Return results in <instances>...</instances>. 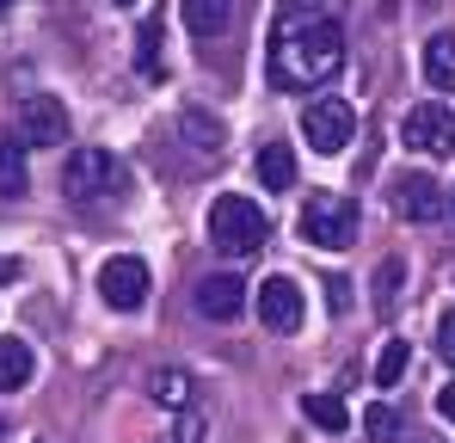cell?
I'll return each mask as SVG.
<instances>
[{"label":"cell","instance_id":"1","mask_svg":"<svg viewBox=\"0 0 455 443\" xmlns=\"http://www.w3.org/2000/svg\"><path fill=\"white\" fill-rule=\"evenodd\" d=\"M339 68H345V25L339 19L277 12V25H271V80L277 86L307 93V86H326Z\"/></svg>","mask_w":455,"mask_h":443},{"label":"cell","instance_id":"2","mask_svg":"<svg viewBox=\"0 0 455 443\" xmlns=\"http://www.w3.org/2000/svg\"><path fill=\"white\" fill-rule=\"evenodd\" d=\"M265 240H271V216L252 197L228 191L210 204V246H222L228 259H252V253H265Z\"/></svg>","mask_w":455,"mask_h":443},{"label":"cell","instance_id":"3","mask_svg":"<svg viewBox=\"0 0 455 443\" xmlns=\"http://www.w3.org/2000/svg\"><path fill=\"white\" fill-rule=\"evenodd\" d=\"M62 185L75 204H111L117 191H130V166L111 148H75L62 166Z\"/></svg>","mask_w":455,"mask_h":443},{"label":"cell","instance_id":"4","mask_svg":"<svg viewBox=\"0 0 455 443\" xmlns=\"http://www.w3.org/2000/svg\"><path fill=\"white\" fill-rule=\"evenodd\" d=\"M68 105L56 99V93H25L19 105H12V142L19 148H62L68 142Z\"/></svg>","mask_w":455,"mask_h":443},{"label":"cell","instance_id":"5","mask_svg":"<svg viewBox=\"0 0 455 443\" xmlns=\"http://www.w3.org/2000/svg\"><path fill=\"white\" fill-rule=\"evenodd\" d=\"M351 136H357V111L345 105V99H307L302 105V142L314 148V154H345L351 148Z\"/></svg>","mask_w":455,"mask_h":443},{"label":"cell","instance_id":"6","mask_svg":"<svg viewBox=\"0 0 455 443\" xmlns=\"http://www.w3.org/2000/svg\"><path fill=\"white\" fill-rule=\"evenodd\" d=\"M302 240L320 246V253L357 246V204H351V197H314L302 210Z\"/></svg>","mask_w":455,"mask_h":443},{"label":"cell","instance_id":"7","mask_svg":"<svg viewBox=\"0 0 455 443\" xmlns=\"http://www.w3.org/2000/svg\"><path fill=\"white\" fill-rule=\"evenodd\" d=\"M400 142L412 148V154L450 160V154H455V117H450V105H437V99L412 105V111H406V124H400Z\"/></svg>","mask_w":455,"mask_h":443},{"label":"cell","instance_id":"8","mask_svg":"<svg viewBox=\"0 0 455 443\" xmlns=\"http://www.w3.org/2000/svg\"><path fill=\"white\" fill-rule=\"evenodd\" d=\"M99 295H105V308L136 314V308L148 302V265H142V259H130V253L105 259V265H99Z\"/></svg>","mask_w":455,"mask_h":443},{"label":"cell","instance_id":"9","mask_svg":"<svg viewBox=\"0 0 455 443\" xmlns=\"http://www.w3.org/2000/svg\"><path fill=\"white\" fill-rule=\"evenodd\" d=\"M387 204H394L400 222H437L443 216V185H437L431 173H394Z\"/></svg>","mask_w":455,"mask_h":443},{"label":"cell","instance_id":"10","mask_svg":"<svg viewBox=\"0 0 455 443\" xmlns=\"http://www.w3.org/2000/svg\"><path fill=\"white\" fill-rule=\"evenodd\" d=\"M259 320H265L271 333H296V326L307 320L302 284H296V278H283V271H277V278H265V284H259Z\"/></svg>","mask_w":455,"mask_h":443},{"label":"cell","instance_id":"11","mask_svg":"<svg viewBox=\"0 0 455 443\" xmlns=\"http://www.w3.org/2000/svg\"><path fill=\"white\" fill-rule=\"evenodd\" d=\"M240 308H246V284H240L234 271H216V278L197 284V314H204V320H234Z\"/></svg>","mask_w":455,"mask_h":443},{"label":"cell","instance_id":"12","mask_svg":"<svg viewBox=\"0 0 455 443\" xmlns=\"http://www.w3.org/2000/svg\"><path fill=\"white\" fill-rule=\"evenodd\" d=\"M179 19L191 37H222L234 25V0H179Z\"/></svg>","mask_w":455,"mask_h":443},{"label":"cell","instance_id":"13","mask_svg":"<svg viewBox=\"0 0 455 443\" xmlns=\"http://www.w3.org/2000/svg\"><path fill=\"white\" fill-rule=\"evenodd\" d=\"M179 136H185V142H191V154H197V160H216V154H222V124H216V117H210V111H197V105H185V111H179Z\"/></svg>","mask_w":455,"mask_h":443},{"label":"cell","instance_id":"14","mask_svg":"<svg viewBox=\"0 0 455 443\" xmlns=\"http://www.w3.org/2000/svg\"><path fill=\"white\" fill-rule=\"evenodd\" d=\"M425 80L437 93H455V31H431L425 37Z\"/></svg>","mask_w":455,"mask_h":443},{"label":"cell","instance_id":"15","mask_svg":"<svg viewBox=\"0 0 455 443\" xmlns=\"http://www.w3.org/2000/svg\"><path fill=\"white\" fill-rule=\"evenodd\" d=\"M259 185H265V191H290V185H296V148L290 142L259 148Z\"/></svg>","mask_w":455,"mask_h":443},{"label":"cell","instance_id":"16","mask_svg":"<svg viewBox=\"0 0 455 443\" xmlns=\"http://www.w3.org/2000/svg\"><path fill=\"white\" fill-rule=\"evenodd\" d=\"M31 369H37V358H31L25 339H0V388H25Z\"/></svg>","mask_w":455,"mask_h":443},{"label":"cell","instance_id":"17","mask_svg":"<svg viewBox=\"0 0 455 443\" xmlns=\"http://www.w3.org/2000/svg\"><path fill=\"white\" fill-rule=\"evenodd\" d=\"M302 413H307V425H320V431H332V438L351 425V413H345L339 394H302Z\"/></svg>","mask_w":455,"mask_h":443},{"label":"cell","instance_id":"18","mask_svg":"<svg viewBox=\"0 0 455 443\" xmlns=\"http://www.w3.org/2000/svg\"><path fill=\"white\" fill-rule=\"evenodd\" d=\"M31 191V173H25V148L0 142V197H25Z\"/></svg>","mask_w":455,"mask_h":443},{"label":"cell","instance_id":"19","mask_svg":"<svg viewBox=\"0 0 455 443\" xmlns=\"http://www.w3.org/2000/svg\"><path fill=\"white\" fill-rule=\"evenodd\" d=\"M148 394L160 400V407H179V413L191 407V382H185L179 369H154V375H148Z\"/></svg>","mask_w":455,"mask_h":443},{"label":"cell","instance_id":"20","mask_svg":"<svg viewBox=\"0 0 455 443\" xmlns=\"http://www.w3.org/2000/svg\"><path fill=\"white\" fill-rule=\"evenodd\" d=\"M406 364H412V351H406V339H387L376 358V388H394L400 375H406Z\"/></svg>","mask_w":455,"mask_h":443},{"label":"cell","instance_id":"21","mask_svg":"<svg viewBox=\"0 0 455 443\" xmlns=\"http://www.w3.org/2000/svg\"><path fill=\"white\" fill-rule=\"evenodd\" d=\"M400 284H406V259H381V278H376V302L381 308L400 295Z\"/></svg>","mask_w":455,"mask_h":443},{"label":"cell","instance_id":"22","mask_svg":"<svg viewBox=\"0 0 455 443\" xmlns=\"http://www.w3.org/2000/svg\"><path fill=\"white\" fill-rule=\"evenodd\" d=\"M136 44H142V68L160 74V19H142V37Z\"/></svg>","mask_w":455,"mask_h":443},{"label":"cell","instance_id":"23","mask_svg":"<svg viewBox=\"0 0 455 443\" xmlns=\"http://www.w3.org/2000/svg\"><path fill=\"white\" fill-rule=\"evenodd\" d=\"M363 431H370V438H394V431H400V419H394V407H370V413H363Z\"/></svg>","mask_w":455,"mask_h":443},{"label":"cell","instance_id":"24","mask_svg":"<svg viewBox=\"0 0 455 443\" xmlns=\"http://www.w3.org/2000/svg\"><path fill=\"white\" fill-rule=\"evenodd\" d=\"M283 12H302V19H339V0H283Z\"/></svg>","mask_w":455,"mask_h":443},{"label":"cell","instance_id":"25","mask_svg":"<svg viewBox=\"0 0 455 443\" xmlns=\"http://www.w3.org/2000/svg\"><path fill=\"white\" fill-rule=\"evenodd\" d=\"M172 443H210V425H204L197 413H179V431H172Z\"/></svg>","mask_w":455,"mask_h":443},{"label":"cell","instance_id":"26","mask_svg":"<svg viewBox=\"0 0 455 443\" xmlns=\"http://www.w3.org/2000/svg\"><path fill=\"white\" fill-rule=\"evenodd\" d=\"M437 351H443V364L455 369V308H443V320H437Z\"/></svg>","mask_w":455,"mask_h":443},{"label":"cell","instance_id":"27","mask_svg":"<svg viewBox=\"0 0 455 443\" xmlns=\"http://www.w3.org/2000/svg\"><path fill=\"white\" fill-rule=\"evenodd\" d=\"M326 302H332V314H351V278H332L326 284Z\"/></svg>","mask_w":455,"mask_h":443},{"label":"cell","instance_id":"28","mask_svg":"<svg viewBox=\"0 0 455 443\" xmlns=\"http://www.w3.org/2000/svg\"><path fill=\"white\" fill-rule=\"evenodd\" d=\"M437 413H443V419H450V425H455V382H450V388H443V394H437Z\"/></svg>","mask_w":455,"mask_h":443},{"label":"cell","instance_id":"29","mask_svg":"<svg viewBox=\"0 0 455 443\" xmlns=\"http://www.w3.org/2000/svg\"><path fill=\"white\" fill-rule=\"evenodd\" d=\"M19 278V259H0V284H12Z\"/></svg>","mask_w":455,"mask_h":443},{"label":"cell","instance_id":"30","mask_svg":"<svg viewBox=\"0 0 455 443\" xmlns=\"http://www.w3.org/2000/svg\"><path fill=\"white\" fill-rule=\"evenodd\" d=\"M6 12H12V0H0V19H6Z\"/></svg>","mask_w":455,"mask_h":443},{"label":"cell","instance_id":"31","mask_svg":"<svg viewBox=\"0 0 455 443\" xmlns=\"http://www.w3.org/2000/svg\"><path fill=\"white\" fill-rule=\"evenodd\" d=\"M412 443H437V438H412Z\"/></svg>","mask_w":455,"mask_h":443},{"label":"cell","instance_id":"32","mask_svg":"<svg viewBox=\"0 0 455 443\" xmlns=\"http://www.w3.org/2000/svg\"><path fill=\"white\" fill-rule=\"evenodd\" d=\"M117 6H130V0H117Z\"/></svg>","mask_w":455,"mask_h":443},{"label":"cell","instance_id":"33","mask_svg":"<svg viewBox=\"0 0 455 443\" xmlns=\"http://www.w3.org/2000/svg\"><path fill=\"white\" fill-rule=\"evenodd\" d=\"M450 204H455V191H450Z\"/></svg>","mask_w":455,"mask_h":443}]
</instances>
